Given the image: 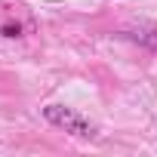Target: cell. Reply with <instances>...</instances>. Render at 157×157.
Wrapping results in <instances>:
<instances>
[{
  "mask_svg": "<svg viewBox=\"0 0 157 157\" xmlns=\"http://www.w3.org/2000/svg\"><path fill=\"white\" fill-rule=\"evenodd\" d=\"M43 117H46L52 126H59V129H65V132H71V136H77V139H96V136H99V126H96L93 120H86L80 111L65 108V105H46V108H43Z\"/></svg>",
  "mask_w": 157,
  "mask_h": 157,
  "instance_id": "6da1fadb",
  "label": "cell"
}]
</instances>
